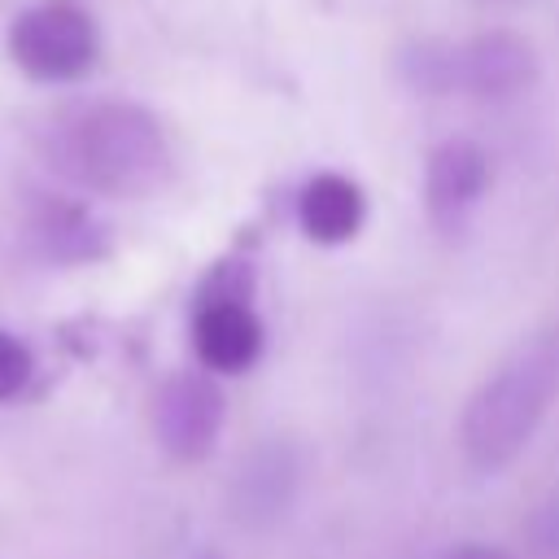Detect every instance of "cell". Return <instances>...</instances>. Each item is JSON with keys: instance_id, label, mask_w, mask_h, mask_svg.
<instances>
[{"instance_id": "1", "label": "cell", "mask_w": 559, "mask_h": 559, "mask_svg": "<svg viewBox=\"0 0 559 559\" xmlns=\"http://www.w3.org/2000/svg\"><path fill=\"white\" fill-rule=\"evenodd\" d=\"M48 162L100 197H148L170 179L166 131L131 100H96L66 114L48 135Z\"/></svg>"}, {"instance_id": "2", "label": "cell", "mask_w": 559, "mask_h": 559, "mask_svg": "<svg viewBox=\"0 0 559 559\" xmlns=\"http://www.w3.org/2000/svg\"><path fill=\"white\" fill-rule=\"evenodd\" d=\"M559 397V328L520 341L467 397L459 445L476 472H502L524 454L546 411Z\"/></svg>"}, {"instance_id": "3", "label": "cell", "mask_w": 559, "mask_h": 559, "mask_svg": "<svg viewBox=\"0 0 559 559\" xmlns=\"http://www.w3.org/2000/svg\"><path fill=\"white\" fill-rule=\"evenodd\" d=\"M262 345L266 332L249 301V266L223 262L201 284L192 310V349L210 376H240L258 362Z\"/></svg>"}, {"instance_id": "4", "label": "cell", "mask_w": 559, "mask_h": 559, "mask_svg": "<svg viewBox=\"0 0 559 559\" xmlns=\"http://www.w3.org/2000/svg\"><path fill=\"white\" fill-rule=\"evenodd\" d=\"M100 31L87 9L70 0H44L13 17L9 57L35 83H70L96 66Z\"/></svg>"}, {"instance_id": "5", "label": "cell", "mask_w": 559, "mask_h": 559, "mask_svg": "<svg viewBox=\"0 0 559 559\" xmlns=\"http://www.w3.org/2000/svg\"><path fill=\"white\" fill-rule=\"evenodd\" d=\"M223 419H227V402L210 371H175L153 393L157 445L179 463L205 459L223 432Z\"/></svg>"}, {"instance_id": "6", "label": "cell", "mask_w": 559, "mask_h": 559, "mask_svg": "<svg viewBox=\"0 0 559 559\" xmlns=\"http://www.w3.org/2000/svg\"><path fill=\"white\" fill-rule=\"evenodd\" d=\"M489 192V157L480 144L454 135L428 148L424 162V218L441 240H459Z\"/></svg>"}, {"instance_id": "7", "label": "cell", "mask_w": 559, "mask_h": 559, "mask_svg": "<svg viewBox=\"0 0 559 559\" xmlns=\"http://www.w3.org/2000/svg\"><path fill=\"white\" fill-rule=\"evenodd\" d=\"M542 74L537 48L515 31H480L454 39V96L467 100H515Z\"/></svg>"}, {"instance_id": "8", "label": "cell", "mask_w": 559, "mask_h": 559, "mask_svg": "<svg viewBox=\"0 0 559 559\" xmlns=\"http://www.w3.org/2000/svg\"><path fill=\"white\" fill-rule=\"evenodd\" d=\"M301 489V450L288 437L258 441L231 480V515L245 528H271L288 515Z\"/></svg>"}, {"instance_id": "9", "label": "cell", "mask_w": 559, "mask_h": 559, "mask_svg": "<svg viewBox=\"0 0 559 559\" xmlns=\"http://www.w3.org/2000/svg\"><path fill=\"white\" fill-rule=\"evenodd\" d=\"M297 223L323 249L349 245L367 223V192L341 170H319L297 192Z\"/></svg>"}, {"instance_id": "10", "label": "cell", "mask_w": 559, "mask_h": 559, "mask_svg": "<svg viewBox=\"0 0 559 559\" xmlns=\"http://www.w3.org/2000/svg\"><path fill=\"white\" fill-rule=\"evenodd\" d=\"M393 79L415 96H454V39L415 35L397 44Z\"/></svg>"}, {"instance_id": "11", "label": "cell", "mask_w": 559, "mask_h": 559, "mask_svg": "<svg viewBox=\"0 0 559 559\" xmlns=\"http://www.w3.org/2000/svg\"><path fill=\"white\" fill-rule=\"evenodd\" d=\"M35 240L44 245L48 258L57 262H83V258H96L105 253V227L83 210V205H70V201H48L39 210V231Z\"/></svg>"}, {"instance_id": "12", "label": "cell", "mask_w": 559, "mask_h": 559, "mask_svg": "<svg viewBox=\"0 0 559 559\" xmlns=\"http://www.w3.org/2000/svg\"><path fill=\"white\" fill-rule=\"evenodd\" d=\"M31 371H35L31 349H26L17 336L0 332V402H4V397H17V393L26 389V380H31Z\"/></svg>"}, {"instance_id": "13", "label": "cell", "mask_w": 559, "mask_h": 559, "mask_svg": "<svg viewBox=\"0 0 559 559\" xmlns=\"http://www.w3.org/2000/svg\"><path fill=\"white\" fill-rule=\"evenodd\" d=\"M524 533H528V546H533L542 559H559V493L533 507Z\"/></svg>"}, {"instance_id": "14", "label": "cell", "mask_w": 559, "mask_h": 559, "mask_svg": "<svg viewBox=\"0 0 559 559\" xmlns=\"http://www.w3.org/2000/svg\"><path fill=\"white\" fill-rule=\"evenodd\" d=\"M445 559H511L507 550H498V546H480V542H467V546H454Z\"/></svg>"}, {"instance_id": "15", "label": "cell", "mask_w": 559, "mask_h": 559, "mask_svg": "<svg viewBox=\"0 0 559 559\" xmlns=\"http://www.w3.org/2000/svg\"><path fill=\"white\" fill-rule=\"evenodd\" d=\"M480 4H515V0H480Z\"/></svg>"}]
</instances>
